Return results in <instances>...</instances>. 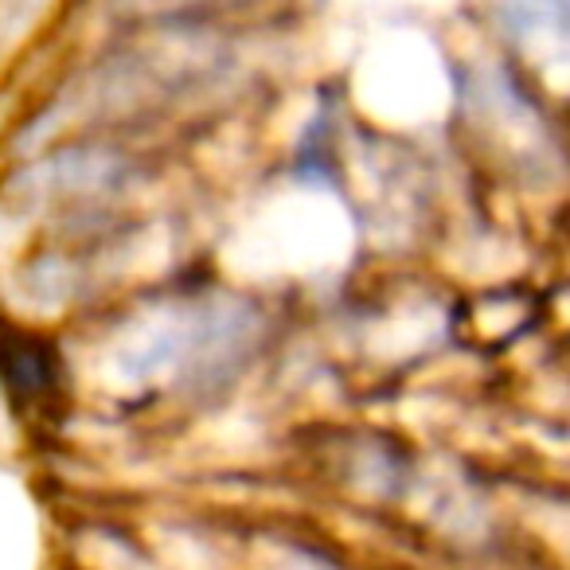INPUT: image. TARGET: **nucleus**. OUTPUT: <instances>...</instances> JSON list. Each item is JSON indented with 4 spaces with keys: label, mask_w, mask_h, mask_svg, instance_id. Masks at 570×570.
Here are the masks:
<instances>
[{
    "label": "nucleus",
    "mask_w": 570,
    "mask_h": 570,
    "mask_svg": "<svg viewBox=\"0 0 570 570\" xmlns=\"http://www.w3.org/2000/svg\"><path fill=\"white\" fill-rule=\"evenodd\" d=\"M254 325V313L243 309L230 297L196 302L184 309H168L157 328L145 333L134 352V372L149 380H204L207 372H223L243 356L246 333Z\"/></svg>",
    "instance_id": "1"
}]
</instances>
